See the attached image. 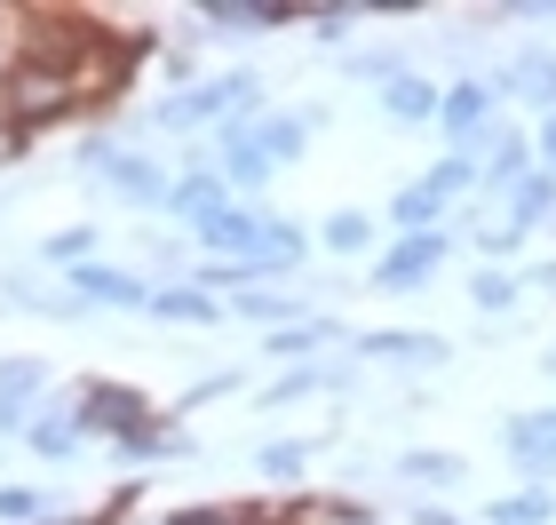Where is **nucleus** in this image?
Here are the masks:
<instances>
[{"instance_id": "obj_1", "label": "nucleus", "mask_w": 556, "mask_h": 525, "mask_svg": "<svg viewBox=\"0 0 556 525\" xmlns=\"http://www.w3.org/2000/svg\"><path fill=\"white\" fill-rule=\"evenodd\" d=\"M80 104H88V88L72 64L9 57V72H0V143H9V160H24V143L40 128H56V120H72Z\"/></svg>"}, {"instance_id": "obj_2", "label": "nucleus", "mask_w": 556, "mask_h": 525, "mask_svg": "<svg viewBox=\"0 0 556 525\" xmlns=\"http://www.w3.org/2000/svg\"><path fill=\"white\" fill-rule=\"evenodd\" d=\"M247 112H263L255 72H223L207 88H184V96H160V104H151L160 128H215V120H247Z\"/></svg>"}, {"instance_id": "obj_3", "label": "nucleus", "mask_w": 556, "mask_h": 525, "mask_svg": "<svg viewBox=\"0 0 556 525\" xmlns=\"http://www.w3.org/2000/svg\"><path fill=\"white\" fill-rule=\"evenodd\" d=\"M80 167L104 175V184L128 199V208H167V191H175V175L151 160V152H119V143H104V136L80 143Z\"/></svg>"}, {"instance_id": "obj_4", "label": "nucleus", "mask_w": 556, "mask_h": 525, "mask_svg": "<svg viewBox=\"0 0 556 525\" xmlns=\"http://www.w3.org/2000/svg\"><path fill=\"white\" fill-rule=\"evenodd\" d=\"M445 255H453V232H421V239H390L382 255L366 263V287H390V295H414V287H429L445 271Z\"/></svg>"}, {"instance_id": "obj_5", "label": "nucleus", "mask_w": 556, "mask_h": 525, "mask_svg": "<svg viewBox=\"0 0 556 525\" xmlns=\"http://www.w3.org/2000/svg\"><path fill=\"white\" fill-rule=\"evenodd\" d=\"M72 398H80L72 414H80L88 430H104L112 446H119V438H136V430H151V398L128 390V383H104V374H88V383L72 390Z\"/></svg>"}, {"instance_id": "obj_6", "label": "nucleus", "mask_w": 556, "mask_h": 525, "mask_svg": "<svg viewBox=\"0 0 556 525\" xmlns=\"http://www.w3.org/2000/svg\"><path fill=\"white\" fill-rule=\"evenodd\" d=\"M493 112H501V88H493V80H453L445 104H438V128H445L453 152H485Z\"/></svg>"}, {"instance_id": "obj_7", "label": "nucleus", "mask_w": 556, "mask_h": 525, "mask_svg": "<svg viewBox=\"0 0 556 525\" xmlns=\"http://www.w3.org/2000/svg\"><path fill=\"white\" fill-rule=\"evenodd\" d=\"M350 350H358L366 366H406V374H438L453 359V342L421 335V327H374V335H350Z\"/></svg>"}, {"instance_id": "obj_8", "label": "nucleus", "mask_w": 556, "mask_h": 525, "mask_svg": "<svg viewBox=\"0 0 556 525\" xmlns=\"http://www.w3.org/2000/svg\"><path fill=\"white\" fill-rule=\"evenodd\" d=\"M501 446H509V462H517L525 486H548V478H556V414H548V407L509 414V422H501Z\"/></svg>"}, {"instance_id": "obj_9", "label": "nucleus", "mask_w": 556, "mask_h": 525, "mask_svg": "<svg viewBox=\"0 0 556 525\" xmlns=\"http://www.w3.org/2000/svg\"><path fill=\"white\" fill-rule=\"evenodd\" d=\"M263 232H270V208H239V199H231V208H223L215 223H199V255H207V263H255V247H263Z\"/></svg>"}, {"instance_id": "obj_10", "label": "nucleus", "mask_w": 556, "mask_h": 525, "mask_svg": "<svg viewBox=\"0 0 556 525\" xmlns=\"http://www.w3.org/2000/svg\"><path fill=\"white\" fill-rule=\"evenodd\" d=\"M64 287L80 295L88 311H151V279H136V271H112V263H80V271H64Z\"/></svg>"}, {"instance_id": "obj_11", "label": "nucleus", "mask_w": 556, "mask_h": 525, "mask_svg": "<svg viewBox=\"0 0 556 525\" xmlns=\"http://www.w3.org/2000/svg\"><path fill=\"white\" fill-rule=\"evenodd\" d=\"M223 208H231V184H223V167H215V160H191L184 175H175V191H167V215L184 223V232L215 223Z\"/></svg>"}, {"instance_id": "obj_12", "label": "nucleus", "mask_w": 556, "mask_h": 525, "mask_svg": "<svg viewBox=\"0 0 556 525\" xmlns=\"http://www.w3.org/2000/svg\"><path fill=\"white\" fill-rule=\"evenodd\" d=\"M493 88L517 96V104H533V112L548 120V112H556V48H517V57L493 72Z\"/></svg>"}, {"instance_id": "obj_13", "label": "nucleus", "mask_w": 556, "mask_h": 525, "mask_svg": "<svg viewBox=\"0 0 556 525\" xmlns=\"http://www.w3.org/2000/svg\"><path fill=\"white\" fill-rule=\"evenodd\" d=\"M48 390V366L40 359H0V430H9V438H24V430H33V398Z\"/></svg>"}, {"instance_id": "obj_14", "label": "nucleus", "mask_w": 556, "mask_h": 525, "mask_svg": "<svg viewBox=\"0 0 556 525\" xmlns=\"http://www.w3.org/2000/svg\"><path fill=\"white\" fill-rule=\"evenodd\" d=\"M390 478L397 486H414V493H453L469 478V462L462 454H445V446H406V454L390 462Z\"/></svg>"}, {"instance_id": "obj_15", "label": "nucleus", "mask_w": 556, "mask_h": 525, "mask_svg": "<svg viewBox=\"0 0 556 525\" xmlns=\"http://www.w3.org/2000/svg\"><path fill=\"white\" fill-rule=\"evenodd\" d=\"M477 160H485V191H493V199H501V191H517L525 175L541 167L533 136H517V128H493V136H485V152H477Z\"/></svg>"}, {"instance_id": "obj_16", "label": "nucleus", "mask_w": 556, "mask_h": 525, "mask_svg": "<svg viewBox=\"0 0 556 525\" xmlns=\"http://www.w3.org/2000/svg\"><path fill=\"white\" fill-rule=\"evenodd\" d=\"M24 446H33L40 462H72V454L88 446V422L72 414V398H56V407H40V414H33V430H24Z\"/></svg>"}, {"instance_id": "obj_17", "label": "nucleus", "mask_w": 556, "mask_h": 525, "mask_svg": "<svg viewBox=\"0 0 556 525\" xmlns=\"http://www.w3.org/2000/svg\"><path fill=\"white\" fill-rule=\"evenodd\" d=\"M223 311H231V303H223V295H207L199 279H175V287L151 295V318H167V327H215Z\"/></svg>"}, {"instance_id": "obj_18", "label": "nucleus", "mask_w": 556, "mask_h": 525, "mask_svg": "<svg viewBox=\"0 0 556 525\" xmlns=\"http://www.w3.org/2000/svg\"><path fill=\"white\" fill-rule=\"evenodd\" d=\"M445 199L429 191V184H406V191H390V239H421V232H445Z\"/></svg>"}, {"instance_id": "obj_19", "label": "nucleus", "mask_w": 556, "mask_h": 525, "mask_svg": "<svg viewBox=\"0 0 556 525\" xmlns=\"http://www.w3.org/2000/svg\"><path fill=\"white\" fill-rule=\"evenodd\" d=\"M438 104H445V88L421 80V72H397V80L382 88V112L397 120V128H421V120H438Z\"/></svg>"}, {"instance_id": "obj_20", "label": "nucleus", "mask_w": 556, "mask_h": 525, "mask_svg": "<svg viewBox=\"0 0 556 525\" xmlns=\"http://www.w3.org/2000/svg\"><path fill=\"white\" fill-rule=\"evenodd\" d=\"M548 215H556V175L548 167H533L517 191H501V223H509V232H533V223H548Z\"/></svg>"}, {"instance_id": "obj_21", "label": "nucleus", "mask_w": 556, "mask_h": 525, "mask_svg": "<svg viewBox=\"0 0 556 525\" xmlns=\"http://www.w3.org/2000/svg\"><path fill=\"white\" fill-rule=\"evenodd\" d=\"M469 303L485 311V318H509V311L525 303V271H509V263H485V271L469 279Z\"/></svg>"}, {"instance_id": "obj_22", "label": "nucleus", "mask_w": 556, "mask_h": 525, "mask_svg": "<svg viewBox=\"0 0 556 525\" xmlns=\"http://www.w3.org/2000/svg\"><path fill=\"white\" fill-rule=\"evenodd\" d=\"M318 342H334V318H302V327H278L263 335V359H287V366H311Z\"/></svg>"}, {"instance_id": "obj_23", "label": "nucleus", "mask_w": 556, "mask_h": 525, "mask_svg": "<svg viewBox=\"0 0 556 525\" xmlns=\"http://www.w3.org/2000/svg\"><path fill=\"white\" fill-rule=\"evenodd\" d=\"M485 525H556V502H548V486L493 493V502H485Z\"/></svg>"}, {"instance_id": "obj_24", "label": "nucleus", "mask_w": 556, "mask_h": 525, "mask_svg": "<svg viewBox=\"0 0 556 525\" xmlns=\"http://www.w3.org/2000/svg\"><path fill=\"white\" fill-rule=\"evenodd\" d=\"M421 184H429V191H438V199H445V208H453V199H469V191H485V160H477V152H445L438 167H429V175H421Z\"/></svg>"}, {"instance_id": "obj_25", "label": "nucleus", "mask_w": 556, "mask_h": 525, "mask_svg": "<svg viewBox=\"0 0 556 525\" xmlns=\"http://www.w3.org/2000/svg\"><path fill=\"white\" fill-rule=\"evenodd\" d=\"M318 247H326V255H366V247H374V215L366 208H334L318 223Z\"/></svg>"}, {"instance_id": "obj_26", "label": "nucleus", "mask_w": 556, "mask_h": 525, "mask_svg": "<svg viewBox=\"0 0 556 525\" xmlns=\"http://www.w3.org/2000/svg\"><path fill=\"white\" fill-rule=\"evenodd\" d=\"M311 454H318L311 438H270V446H255V470H263V486H294L311 470Z\"/></svg>"}, {"instance_id": "obj_27", "label": "nucleus", "mask_w": 556, "mask_h": 525, "mask_svg": "<svg viewBox=\"0 0 556 525\" xmlns=\"http://www.w3.org/2000/svg\"><path fill=\"white\" fill-rule=\"evenodd\" d=\"M215 167H223V184H231V191H263L270 175H278V167H270L247 136H223V160H215Z\"/></svg>"}, {"instance_id": "obj_28", "label": "nucleus", "mask_w": 556, "mask_h": 525, "mask_svg": "<svg viewBox=\"0 0 556 525\" xmlns=\"http://www.w3.org/2000/svg\"><path fill=\"white\" fill-rule=\"evenodd\" d=\"M175 454H191V438H184V430H160V422H151V430H136V438H119V462H128V470L175 462Z\"/></svg>"}, {"instance_id": "obj_29", "label": "nucleus", "mask_w": 556, "mask_h": 525, "mask_svg": "<svg viewBox=\"0 0 556 525\" xmlns=\"http://www.w3.org/2000/svg\"><path fill=\"white\" fill-rule=\"evenodd\" d=\"M278 525H382L366 502H334V493H326V502H294V510H278Z\"/></svg>"}, {"instance_id": "obj_30", "label": "nucleus", "mask_w": 556, "mask_h": 525, "mask_svg": "<svg viewBox=\"0 0 556 525\" xmlns=\"http://www.w3.org/2000/svg\"><path fill=\"white\" fill-rule=\"evenodd\" d=\"M231 311H239V318H255V327H270V335H278V327H302V311L287 303V295H270V287L231 295Z\"/></svg>"}, {"instance_id": "obj_31", "label": "nucleus", "mask_w": 556, "mask_h": 525, "mask_svg": "<svg viewBox=\"0 0 556 525\" xmlns=\"http://www.w3.org/2000/svg\"><path fill=\"white\" fill-rule=\"evenodd\" d=\"M326 383H342L334 366H294V374H278V383L263 390V407H294V398H311V390H326Z\"/></svg>"}, {"instance_id": "obj_32", "label": "nucleus", "mask_w": 556, "mask_h": 525, "mask_svg": "<svg viewBox=\"0 0 556 525\" xmlns=\"http://www.w3.org/2000/svg\"><path fill=\"white\" fill-rule=\"evenodd\" d=\"M48 263H64V271H80V263H96V223H72V232H48V247H40Z\"/></svg>"}, {"instance_id": "obj_33", "label": "nucleus", "mask_w": 556, "mask_h": 525, "mask_svg": "<svg viewBox=\"0 0 556 525\" xmlns=\"http://www.w3.org/2000/svg\"><path fill=\"white\" fill-rule=\"evenodd\" d=\"M477 247H485V255L501 263V255H517V247H525V232H509V223H477V232H469Z\"/></svg>"}, {"instance_id": "obj_34", "label": "nucleus", "mask_w": 556, "mask_h": 525, "mask_svg": "<svg viewBox=\"0 0 556 525\" xmlns=\"http://www.w3.org/2000/svg\"><path fill=\"white\" fill-rule=\"evenodd\" d=\"M24 517H40V493L33 486H0V525H24Z\"/></svg>"}, {"instance_id": "obj_35", "label": "nucleus", "mask_w": 556, "mask_h": 525, "mask_svg": "<svg viewBox=\"0 0 556 525\" xmlns=\"http://www.w3.org/2000/svg\"><path fill=\"white\" fill-rule=\"evenodd\" d=\"M533 152H541V167H548V175H556V112H548V120H541V136H533Z\"/></svg>"}, {"instance_id": "obj_36", "label": "nucleus", "mask_w": 556, "mask_h": 525, "mask_svg": "<svg viewBox=\"0 0 556 525\" xmlns=\"http://www.w3.org/2000/svg\"><path fill=\"white\" fill-rule=\"evenodd\" d=\"M414 525H469V517H462V510H438V502H421V510H414Z\"/></svg>"}, {"instance_id": "obj_37", "label": "nucleus", "mask_w": 556, "mask_h": 525, "mask_svg": "<svg viewBox=\"0 0 556 525\" xmlns=\"http://www.w3.org/2000/svg\"><path fill=\"white\" fill-rule=\"evenodd\" d=\"M525 287H541V295H556V263H533V271H525Z\"/></svg>"}, {"instance_id": "obj_38", "label": "nucleus", "mask_w": 556, "mask_h": 525, "mask_svg": "<svg viewBox=\"0 0 556 525\" xmlns=\"http://www.w3.org/2000/svg\"><path fill=\"white\" fill-rule=\"evenodd\" d=\"M9 24H16V9H0V33H9Z\"/></svg>"}, {"instance_id": "obj_39", "label": "nucleus", "mask_w": 556, "mask_h": 525, "mask_svg": "<svg viewBox=\"0 0 556 525\" xmlns=\"http://www.w3.org/2000/svg\"><path fill=\"white\" fill-rule=\"evenodd\" d=\"M64 525H104V517H64Z\"/></svg>"}, {"instance_id": "obj_40", "label": "nucleus", "mask_w": 556, "mask_h": 525, "mask_svg": "<svg viewBox=\"0 0 556 525\" xmlns=\"http://www.w3.org/2000/svg\"><path fill=\"white\" fill-rule=\"evenodd\" d=\"M548 374H556V350H548Z\"/></svg>"}, {"instance_id": "obj_41", "label": "nucleus", "mask_w": 556, "mask_h": 525, "mask_svg": "<svg viewBox=\"0 0 556 525\" xmlns=\"http://www.w3.org/2000/svg\"><path fill=\"white\" fill-rule=\"evenodd\" d=\"M548 414H556V407H548Z\"/></svg>"}]
</instances>
